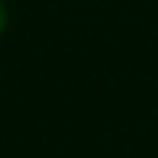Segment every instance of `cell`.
<instances>
[{"label": "cell", "instance_id": "cell-1", "mask_svg": "<svg viewBox=\"0 0 158 158\" xmlns=\"http://www.w3.org/2000/svg\"><path fill=\"white\" fill-rule=\"evenodd\" d=\"M6 27H8V11L3 6V0H0V34L6 32Z\"/></svg>", "mask_w": 158, "mask_h": 158}]
</instances>
